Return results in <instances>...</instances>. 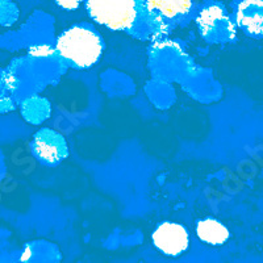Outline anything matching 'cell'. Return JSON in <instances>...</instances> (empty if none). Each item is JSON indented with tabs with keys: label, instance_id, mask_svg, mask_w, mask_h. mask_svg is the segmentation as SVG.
<instances>
[{
	"label": "cell",
	"instance_id": "6da1fadb",
	"mask_svg": "<svg viewBox=\"0 0 263 263\" xmlns=\"http://www.w3.org/2000/svg\"><path fill=\"white\" fill-rule=\"evenodd\" d=\"M84 6L91 20L112 32L138 40L157 39L171 32L147 13L142 0H86Z\"/></svg>",
	"mask_w": 263,
	"mask_h": 263
},
{
	"label": "cell",
	"instance_id": "7a4b0ae2",
	"mask_svg": "<svg viewBox=\"0 0 263 263\" xmlns=\"http://www.w3.org/2000/svg\"><path fill=\"white\" fill-rule=\"evenodd\" d=\"M104 40L90 24H75L63 30L55 40L61 60L77 70L91 69L102 60Z\"/></svg>",
	"mask_w": 263,
	"mask_h": 263
},
{
	"label": "cell",
	"instance_id": "3957f363",
	"mask_svg": "<svg viewBox=\"0 0 263 263\" xmlns=\"http://www.w3.org/2000/svg\"><path fill=\"white\" fill-rule=\"evenodd\" d=\"M150 16L173 30L177 25H187L195 20L197 7L195 0H142Z\"/></svg>",
	"mask_w": 263,
	"mask_h": 263
},
{
	"label": "cell",
	"instance_id": "277c9868",
	"mask_svg": "<svg viewBox=\"0 0 263 263\" xmlns=\"http://www.w3.org/2000/svg\"><path fill=\"white\" fill-rule=\"evenodd\" d=\"M152 243L166 257H180L190 249L191 237L184 225L175 221H162L152 233Z\"/></svg>",
	"mask_w": 263,
	"mask_h": 263
},
{
	"label": "cell",
	"instance_id": "5b68a950",
	"mask_svg": "<svg viewBox=\"0 0 263 263\" xmlns=\"http://www.w3.org/2000/svg\"><path fill=\"white\" fill-rule=\"evenodd\" d=\"M195 21L201 36L212 44L228 41L229 36L233 37L234 34L233 24L225 13V9L218 4H210L197 9Z\"/></svg>",
	"mask_w": 263,
	"mask_h": 263
},
{
	"label": "cell",
	"instance_id": "8992f818",
	"mask_svg": "<svg viewBox=\"0 0 263 263\" xmlns=\"http://www.w3.org/2000/svg\"><path fill=\"white\" fill-rule=\"evenodd\" d=\"M33 154L39 161L54 166L69 156V146L65 137L53 129H41L34 135L32 142Z\"/></svg>",
	"mask_w": 263,
	"mask_h": 263
},
{
	"label": "cell",
	"instance_id": "52a82bcc",
	"mask_svg": "<svg viewBox=\"0 0 263 263\" xmlns=\"http://www.w3.org/2000/svg\"><path fill=\"white\" fill-rule=\"evenodd\" d=\"M236 24L248 34L263 36V0H239L234 11Z\"/></svg>",
	"mask_w": 263,
	"mask_h": 263
},
{
	"label": "cell",
	"instance_id": "ba28073f",
	"mask_svg": "<svg viewBox=\"0 0 263 263\" xmlns=\"http://www.w3.org/2000/svg\"><path fill=\"white\" fill-rule=\"evenodd\" d=\"M196 236L208 246H222L229 239V229L215 217H204L196 222Z\"/></svg>",
	"mask_w": 263,
	"mask_h": 263
},
{
	"label": "cell",
	"instance_id": "9c48e42d",
	"mask_svg": "<svg viewBox=\"0 0 263 263\" xmlns=\"http://www.w3.org/2000/svg\"><path fill=\"white\" fill-rule=\"evenodd\" d=\"M54 3L66 12H72L77 11L82 4L86 3V0H54Z\"/></svg>",
	"mask_w": 263,
	"mask_h": 263
}]
</instances>
